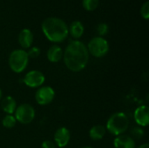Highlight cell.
Masks as SVG:
<instances>
[{
    "label": "cell",
    "mask_w": 149,
    "mask_h": 148,
    "mask_svg": "<svg viewBox=\"0 0 149 148\" xmlns=\"http://www.w3.org/2000/svg\"><path fill=\"white\" fill-rule=\"evenodd\" d=\"M63 59L68 70L73 72L83 71L89 61L86 45L79 40L71 41L63 52Z\"/></svg>",
    "instance_id": "6da1fadb"
},
{
    "label": "cell",
    "mask_w": 149,
    "mask_h": 148,
    "mask_svg": "<svg viewBox=\"0 0 149 148\" xmlns=\"http://www.w3.org/2000/svg\"><path fill=\"white\" fill-rule=\"evenodd\" d=\"M41 29L46 38L52 43H62L68 37V26L64 20L55 17L45 18Z\"/></svg>",
    "instance_id": "7a4b0ae2"
},
{
    "label": "cell",
    "mask_w": 149,
    "mask_h": 148,
    "mask_svg": "<svg viewBox=\"0 0 149 148\" xmlns=\"http://www.w3.org/2000/svg\"><path fill=\"white\" fill-rule=\"evenodd\" d=\"M107 131L114 136L124 134L129 127V120L125 113L118 112L110 116L106 125Z\"/></svg>",
    "instance_id": "3957f363"
},
{
    "label": "cell",
    "mask_w": 149,
    "mask_h": 148,
    "mask_svg": "<svg viewBox=\"0 0 149 148\" xmlns=\"http://www.w3.org/2000/svg\"><path fill=\"white\" fill-rule=\"evenodd\" d=\"M9 66L10 70L15 73L23 72L29 63V57L27 52L24 49H16L10 53L9 56Z\"/></svg>",
    "instance_id": "277c9868"
},
{
    "label": "cell",
    "mask_w": 149,
    "mask_h": 148,
    "mask_svg": "<svg viewBox=\"0 0 149 148\" xmlns=\"http://www.w3.org/2000/svg\"><path fill=\"white\" fill-rule=\"evenodd\" d=\"M86 47L89 54L97 58L105 57L109 51V44L107 40L103 37L99 36L92 38Z\"/></svg>",
    "instance_id": "5b68a950"
},
{
    "label": "cell",
    "mask_w": 149,
    "mask_h": 148,
    "mask_svg": "<svg viewBox=\"0 0 149 148\" xmlns=\"http://www.w3.org/2000/svg\"><path fill=\"white\" fill-rule=\"evenodd\" d=\"M13 115L17 122H19L24 125H27L33 121L36 116V113L32 106L24 103L17 106Z\"/></svg>",
    "instance_id": "8992f818"
},
{
    "label": "cell",
    "mask_w": 149,
    "mask_h": 148,
    "mask_svg": "<svg viewBox=\"0 0 149 148\" xmlns=\"http://www.w3.org/2000/svg\"><path fill=\"white\" fill-rule=\"evenodd\" d=\"M23 82L30 88H39L43 86L44 83L45 82V76L40 71L32 70L24 75Z\"/></svg>",
    "instance_id": "52a82bcc"
},
{
    "label": "cell",
    "mask_w": 149,
    "mask_h": 148,
    "mask_svg": "<svg viewBox=\"0 0 149 148\" xmlns=\"http://www.w3.org/2000/svg\"><path fill=\"white\" fill-rule=\"evenodd\" d=\"M55 98V91L48 85L39 87L35 93L36 102L39 106H47L51 104Z\"/></svg>",
    "instance_id": "ba28073f"
},
{
    "label": "cell",
    "mask_w": 149,
    "mask_h": 148,
    "mask_svg": "<svg viewBox=\"0 0 149 148\" xmlns=\"http://www.w3.org/2000/svg\"><path fill=\"white\" fill-rule=\"evenodd\" d=\"M54 143L58 148H65L71 140V132L68 128L61 126L54 133Z\"/></svg>",
    "instance_id": "9c48e42d"
},
{
    "label": "cell",
    "mask_w": 149,
    "mask_h": 148,
    "mask_svg": "<svg viewBox=\"0 0 149 148\" xmlns=\"http://www.w3.org/2000/svg\"><path fill=\"white\" fill-rule=\"evenodd\" d=\"M134 118L136 124L141 127H146L149 124V107L148 106H138L134 113Z\"/></svg>",
    "instance_id": "30bf717a"
},
{
    "label": "cell",
    "mask_w": 149,
    "mask_h": 148,
    "mask_svg": "<svg viewBox=\"0 0 149 148\" xmlns=\"http://www.w3.org/2000/svg\"><path fill=\"white\" fill-rule=\"evenodd\" d=\"M113 146L115 148H135L136 143L131 136L122 134L114 139Z\"/></svg>",
    "instance_id": "8fae6325"
},
{
    "label": "cell",
    "mask_w": 149,
    "mask_h": 148,
    "mask_svg": "<svg viewBox=\"0 0 149 148\" xmlns=\"http://www.w3.org/2000/svg\"><path fill=\"white\" fill-rule=\"evenodd\" d=\"M18 43L23 49H29L33 43V34L29 29H23L18 35Z\"/></svg>",
    "instance_id": "7c38bea8"
},
{
    "label": "cell",
    "mask_w": 149,
    "mask_h": 148,
    "mask_svg": "<svg viewBox=\"0 0 149 148\" xmlns=\"http://www.w3.org/2000/svg\"><path fill=\"white\" fill-rule=\"evenodd\" d=\"M63 52L64 51L60 46L53 44L47 51V59L52 63H58L63 58Z\"/></svg>",
    "instance_id": "4fadbf2b"
},
{
    "label": "cell",
    "mask_w": 149,
    "mask_h": 148,
    "mask_svg": "<svg viewBox=\"0 0 149 148\" xmlns=\"http://www.w3.org/2000/svg\"><path fill=\"white\" fill-rule=\"evenodd\" d=\"M1 108L6 114H14L17 108V102L11 96H6L2 99Z\"/></svg>",
    "instance_id": "5bb4252c"
},
{
    "label": "cell",
    "mask_w": 149,
    "mask_h": 148,
    "mask_svg": "<svg viewBox=\"0 0 149 148\" xmlns=\"http://www.w3.org/2000/svg\"><path fill=\"white\" fill-rule=\"evenodd\" d=\"M85 28L80 21H73L68 27V32L74 39H79L82 37Z\"/></svg>",
    "instance_id": "9a60e30c"
},
{
    "label": "cell",
    "mask_w": 149,
    "mask_h": 148,
    "mask_svg": "<svg viewBox=\"0 0 149 148\" xmlns=\"http://www.w3.org/2000/svg\"><path fill=\"white\" fill-rule=\"evenodd\" d=\"M107 133V129L102 125H96L91 127L89 131V137L93 140H101Z\"/></svg>",
    "instance_id": "2e32d148"
},
{
    "label": "cell",
    "mask_w": 149,
    "mask_h": 148,
    "mask_svg": "<svg viewBox=\"0 0 149 148\" xmlns=\"http://www.w3.org/2000/svg\"><path fill=\"white\" fill-rule=\"evenodd\" d=\"M2 124L5 128L10 129V128H13L16 126L17 120H16L13 114H6L3 117V120H2Z\"/></svg>",
    "instance_id": "e0dca14e"
},
{
    "label": "cell",
    "mask_w": 149,
    "mask_h": 148,
    "mask_svg": "<svg viewBox=\"0 0 149 148\" xmlns=\"http://www.w3.org/2000/svg\"><path fill=\"white\" fill-rule=\"evenodd\" d=\"M100 4V0H83L82 5L87 11L94 10Z\"/></svg>",
    "instance_id": "ac0fdd59"
},
{
    "label": "cell",
    "mask_w": 149,
    "mask_h": 148,
    "mask_svg": "<svg viewBox=\"0 0 149 148\" xmlns=\"http://www.w3.org/2000/svg\"><path fill=\"white\" fill-rule=\"evenodd\" d=\"M145 135V131L143 127L141 126H134L131 129V137L135 140H141L144 137Z\"/></svg>",
    "instance_id": "d6986e66"
},
{
    "label": "cell",
    "mask_w": 149,
    "mask_h": 148,
    "mask_svg": "<svg viewBox=\"0 0 149 148\" xmlns=\"http://www.w3.org/2000/svg\"><path fill=\"white\" fill-rule=\"evenodd\" d=\"M96 31H97V33H98L99 37H103V36H105V35H107L108 33L109 27L106 23H100V24H99L97 25Z\"/></svg>",
    "instance_id": "ffe728a7"
},
{
    "label": "cell",
    "mask_w": 149,
    "mask_h": 148,
    "mask_svg": "<svg viewBox=\"0 0 149 148\" xmlns=\"http://www.w3.org/2000/svg\"><path fill=\"white\" fill-rule=\"evenodd\" d=\"M27 52V55L29 57V58H36L38 57H39L40 53H41V51L38 47H36V46H33V47H30L28 51Z\"/></svg>",
    "instance_id": "44dd1931"
},
{
    "label": "cell",
    "mask_w": 149,
    "mask_h": 148,
    "mask_svg": "<svg viewBox=\"0 0 149 148\" xmlns=\"http://www.w3.org/2000/svg\"><path fill=\"white\" fill-rule=\"evenodd\" d=\"M141 17H142L144 19H146V20H148V19L149 18V2L148 1L145 2V3L142 4V6H141Z\"/></svg>",
    "instance_id": "7402d4cb"
},
{
    "label": "cell",
    "mask_w": 149,
    "mask_h": 148,
    "mask_svg": "<svg viewBox=\"0 0 149 148\" xmlns=\"http://www.w3.org/2000/svg\"><path fill=\"white\" fill-rule=\"evenodd\" d=\"M41 148H57V146L55 145V143L53 141L46 140L42 142Z\"/></svg>",
    "instance_id": "603a6c76"
},
{
    "label": "cell",
    "mask_w": 149,
    "mask_h": 148,
    "mask_svg": "<svg viewBox=\"0 0 149 148\" xmlns=\"http://www.w3.org/2000/svg\"><path fill=\"white\" fill-rule=\"evenodd\" d=\"M138 148H149V145L148 144V143H145V144L141 145V146H140Z\"/></svg>",
    "instance_id": "cb8c5ba5"
},
{
    "label": "cell",
    "mask_w": 149,
    "mask_h": 148,
    "mask_svg": "<svg viewBox=\"0 0 149 148\" xmlns=\"http://www.w3.org/2000/svg\"><path fill=\"white\" fill-rule=\"evenodd\" d=\"M2 97H3V92H2V90L0 89V100L2 99Z\"/></svg>",
    "instance_id": "d4e9b609"
},
{
    "label": "cell",
    "mask_w": 149,
    "mask_h": 148,
    "mask_svg": "<svg viewBox=\"0 0 149 148\" xmlns=\"http://www.w3.org/2000/svg\"><path fill=\"white\" fill-rule=\"evenodd\" d=\"M81 148H93V147H81Z\"/></svg>",
    "instance_id": "484cf974"
}]
</instances>
